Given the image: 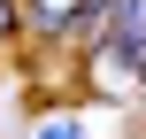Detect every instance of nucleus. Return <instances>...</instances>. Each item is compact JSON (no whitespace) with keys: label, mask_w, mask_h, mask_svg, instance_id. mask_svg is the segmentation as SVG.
Returning a JSON list of instances; mask_svg holds the SVG:
<instances>
[{"label":"nucleus","mask_w":146,"mask_h":139,"mask_svg":"<svg viewBox=\"0 0 146 139\" xmlns=\"http://www.w3.org/2000/svg\"><path fill=\"white\" fill-rule=\"evenodd\" d=\"M23 39V0H0V46Z\"/></svg>","instance_id":"f03ea898"},{"label":"nucleus","mask_w":146,"mask_h":139,"mask_svg":"<svg viewBox=\"0 0 146 139\" xmlns=\"http://www.w3.org/2000/svg\"><path fill=\"white\" fill-rule=\"evenodd\" d=\"M92 62H115L123 85H146V0H115V15H108V46H100Z\"/></svg>","instance_id":"f257e3e1"},{"label":"nucleus","mask_w":146,"mask_h":139,"mask_svg":"<svg viewBox=\"0 0 146 139\" xmlns=\"http://www.w3.org/2000/svg\"><path fill=\"white\" fill-rule=\"evenodd\" d=\"M31 139H85V124H77V116H46Z\"/></svg>","instance_id":"7ed1b4c3"}]
</instances>
